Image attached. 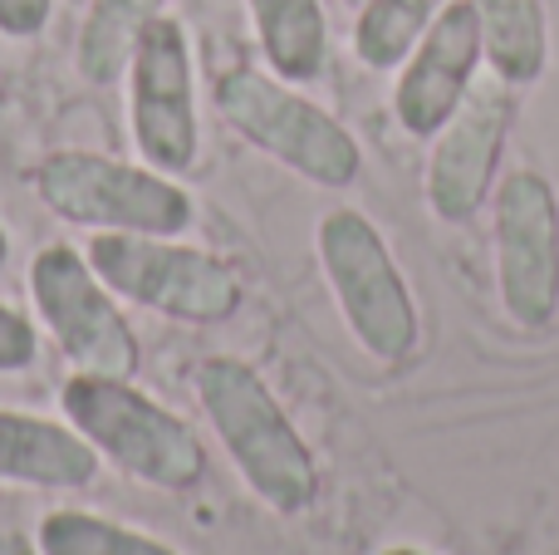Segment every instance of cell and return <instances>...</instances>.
Wrapping results in <instances>:
<instances>
[{"instance_id": "1", "label": "cell", "mask_w": 559, "mask_h": 555, "mask_svg": "<svg viewBox=\"0 0 559 555\" xmlns=\"http://www.w3.org/2000/svg\"><path fill=\"white\" fill-rule=\"evenodd\" d=\"M197 399L212 418L216 438L226 442L231 462L241 468L246 487L275 511H305L319 492L314 452L285 418L265 379L241 359H202L197 364Z\"/></svg>"}, {"instance_id": "2", "label": "cell", "mask_w": 559, "mask_h": 555, "mask_svg": "<svg viewBox=\"0 0 559 555\" xmlns=\"http://www.w3.org/2000/svg\"><path fill=\"white\" fill-rule=\"evenodd\" d=\"M59 403H64V418L94 442L98 458H108L128 477L163 492H187L202 482L206 452L197 433L163 403L138 393L128 379L74 374Z\"/></svg>"}, {"instance_id": "3", "label": "cell", "mask_w": 559, "mask_h": 555, "mask_svg": "<svg viewBox=\"0 0 559 555\" xmlns=\"http://www.w3.org/2000/svg\"><path fill=\"white\" fill-rule=\"evenodd\" d=\"M35 192L59 222L98 232L177 236L192 226V197L167 173L98 153H49L35 167Z\"/></svg>"}, {"instance_id": "4", "label": "cell", "mask_w": 559, "mask_h": 555, "mask_svg": "<svg viewBox=\"0 0 559 555\" xmlns=\"http://www.w3.org/2000/svg\"><path fill=\"white\" fill-rule=\"evenodd\" d=\"M88 265L114 295L187 324H216L241 305V281L231 265L167 236L104 232L88 241Z\"/></svg>"}, {"instance_id": "5", "label": "cell", "mask_w": 559, "mask_h": 555, "mask_svg": "<svg viewBox=\"0 0 559 555\" xmlns=\"http://www.w3.org/2000/svg\"><path fill=\"white\" fill-rule=\"evenodd\" d=\"M216 108L246 143L280 157L309 182L348 187L358 177V143L348 138V128H338L324 108L299 98L280 79H265L255 69H231L216 79Z\"/></svg>"}, {"instance_id": "6", "label": "cell", "mask_w": 559, "mask_h": 555, "mask_svg": "<svg viewBox=\"0 0 559 555\" xmlns=\"http://www.w3.org/2000/svg\"><path fill=\"white\" fill-rule=\"evenodd\" d=\"M319 261L358 344L378 359H407L417 344V310L378 226L348 206L329 212L319 222Z\"/></svg>"}, {"instance_id": "7", "label": "cell", "mask_w": 559, "mask_h": 555, "mask_svg": "<svg viewBox=\"0 0 559 555\" xmlns=\"http://www.w3.org/2000/svg\"><path fill=\"white\" fill-rule=\"evenodd\" d=\"M29 295H35V310L45 330L55 334L59 354L79 374H104V379L138 374L133 330L114 305V291L98 281V271L74 246H45L29 261Z\"/></svg>"}, {"instance_id": "8", "label": "cell", "mask_w": 559, "mask_h": 555, "mask_svg": "<svg viewBox=\"0 0 559 555\" xmlns=\"http://www.w3.org/2000/svg\"><path fill=\"white\" fill-rule=\"evenodd\" d=\"M128 118L133 143L157 173H187L202 147L192 84V39L173 15H157L128 59Z\"/></svg>"}, {"instance_id": "9", "label": "cell", "mask_w": 559, "mask_h": 555, "mask_svg": "<svg viewBox=\"0 0 559 555\" xmlns=\"http://www.w3.org/2000/svg\"><path fill=\"white\" fill-rule=\"evenodd\" d=\"M496 265L515 324L540 330L559 310V206L540 173H511L496 197Z\"/></svg>"}, {"instance_id": "10", "label": "cell", "mask_w": 559, "mask_h": 555, "mask_svg": "<svg viewBox=\"0 0 559 555\" xmlns=\"http://www.w3.org/2000/svg\"><path fill=\"white\" fill-rule=\"evenodd\" d=\"M506 123H511V84L501 74L472 79L456 114L442 123L432 167H427V197H432V212L442 222H466L486 202V187H491L496 157L506 143Z\"/></svg>"}, {"instance_id": "11", "label": "cell", "mask_w": 559, "mask_h": 555, "mask_svg": "<svg viewBox=\"0 0 559 555\" xmlns=\"http://www.w3.org/2000/svg\"><path fill=\"white\" fill-rule=\"evenodd\" d=\"M486 49L481 15L472 0H452L442 15L427 25V35L417 39L413 59H407L403 79H397V118L407 133L427 138L442 133V123L456 114V104L466 98L476 74V59Z\"/></svg>"}, {"instance_id": "12", "label": "cell", "mask_w": 559, "mask_h": 555, "mask_svg": "<svg viewBox=\"0 0 559 555\" xmlns=\"http://www.w3.org/2000/svg\"><path fill=\"white\" fill-rule=\"evenodd\" d=\"M98 472L94 442L79 428L35 418V413L0 409V482L25 487H88Z\"/></svg>"}, {"instance_id": "13", "label": "cell", "mask_w": 559, "mask_h": 555, "mask_svg": "<svg viewBox=\"0 0 559 555\" xmlns=\"http://www.w3.org/2000/svg\"><path fill=\"white\" fill-rule=\"evenodd\" d=\"M255 20L261 49L271 59V69L289 84L324 74L329 59V29L319 0H246Z\"/></svg>"}, {"instance_id": "14", "label": "cell", "mask_w": 559, "mask_h": 555, "mask_svg": "<svg viewBox=\"0 0 559 555\" xmlns=\"http://www.w3.org/2000/svg\"><path fill=\"white\" fill-rule=\"evenodd\" d=\"M167 0H94L79 29V74L88 84H114L118 74L133 59V45L157 15H163Z\"/></svg>"}, {"instance_id": "15", "label": "cell", "mask_w": 559, "mask_h": 555, "mask_svg": "<svg viewBox=\"0 0 559 555\" xmlns=\"http://www.w3.org/2000/svg\"><path fill=\"white\" fill-rule=\"evenodd\" d=\"M481 15L486 55L506 84H531L545 69V15L540 0H472Z\"/></svg>"}, {"instance_id": "16", "label": "cell", "mask_w": 559, "mask_h": 555, "mask_svg": "<svg viewBox=\"0 0 559 555\" xmlns=\"http://www.w3.org/2000/svg\"><path fill=\"white\" fill-rule=\"evenodd\" d=\"M447 10V0H364L354 25V49L368 69H393L407 59V49H417V39L427 35L437 15Z\"/></svg>"}, {"instance_id": "17", "label": "cell", "mask_w": 559, "mask_h": 555, "mask_svg": "<svg viewBox=\"0 0 559 555\" xmlns=\"http://www.w3.org/2000/svg\"><path fill=\"white\" fill-rule=\"evenodd\" d=\"M39 555H177L153 536H138L88 511H49L39 521Z\"/></svg>"}, {"instance_id": "18", "label": "cell", "mask_w": 559, "mask_h": 555, "mask_svg": "<svg viewBox=\"0 0 559 555\" xmlns=\"http://www.w3.org/2000/svg\"><path fill=\"white\" fill-rule=\"evenodd\" d=\"M39 354V340H35V324L25 320L20 310L0 305V374H20L29 369Z\"/></svg>"}, {"instance_id": "19", "label": "cell", "mask_w": 559, "mask_h": 555, "mask_svg": "<svg viewBox=\"0 0 559 555\" xmlns=\"http://www.w3.org/2000/svg\"><path fill=\"white\" fill-rule=\"evenodd\" d=\"M55 0H0V35L10 39H35L49 25Z\"/></svg>"}, {"instance_id": "20", "label": "cell", "mask_w": 559, "mask_h": 555, "mask_svg": "<svg viewBox=\"0 0 559 555\" xmlns=\"http://www.w3.org/2000/svg\"><path fill=\"white\" fill-rule=\"evenodd\" d=\"M0 555H29V546L15 541V536H0Z\"/></svg>"}, {"instance_id": "21", "label": "cell", "mask_w": 559, "mask_h": 555, "mask_svg": "<svg viewBox=\"0 0 559 555\" xmlns=\"http://www.w3.org/2000/svg\"><path fill=\"white\" fill-rule=\"evenodd\" d=\"M10 261V236H5V226H0V265Z\"/></svg>"}, {"instance_id": "22", "label": "cell", "mask_w": 559, "mask_h": 555, "mask_svg": "<svg viewBox=\"0 0 559 555\" xmlns=\"http://www.w3.org/2000/svg\"><path fill=\"white\" fill-rule=\"evenodd\" d=\"M383 555H423V551H403V546H397V551H383Z\"/></svg>"}, {"instance_id": "23", "label": "cell", "mask_w": 559, "mask_h": 555, "mask_svg": "<svg viewBox=\"0 0 559 555\" xmlns=\"http://www.w3.org/2000/svg\"><path fill=\"white\" fill-rule=\"evenodd\" d=\"M348 5H364V0H348Z\"/></svg>"}]
</instances>
